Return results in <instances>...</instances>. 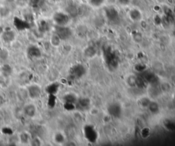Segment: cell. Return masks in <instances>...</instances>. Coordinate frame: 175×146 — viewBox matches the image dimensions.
I'll use <instances>...</instances> for the list:
<instances>
[{"instance_id": "6da1fadb", "label": "cell", "mask_w": 175, "mask_h": 146, "mask_svg": "<svg viewBox=\"0 0 175 146\" xmlns=\"http://www.w3.org/2000/svg\"><path fill=\"white\" fill-rule=\"evenodd\" d=\"M53 21L57 26H67L70 22V16L65 12H57L53 15Z\"/></svg>"}, {"instance_id": "7a4b0ae2", "label": "cell", "mask_w": 175, "mask_h": 146, "mask_svg": "<svg viewBox=\"0 0 175 146\" xmlns=\"http://www.w3.org/2000/svg\"><path fill=\"white\" fill-rule=\"evenodd\" d=\"M27 93L28 98L32 99V101L36 100L41 96L42 89L38 85L34 84L29 85L27 88Z\"/></svg>"}, {"instance_id": "3957f363", "label": "cell", "mask_w": 175, "mask_h": 146, "mask_svg": "<svg viewBox=\"0 0 175 146\" xmlns=\"http://www.w3.org/2000/svg\"><path fill=\"white\" fill-rule=\"evenodd\" d=\"M22 111L25 117L32 118L35 117L36 113H37V109H36V107L34 103L28 102V103H26L24 105V107H23Z\"/></svg>"}, {"instance_id": "277c9868", "label": "cell", "mask_w": 175, "mask_h": 146, "mask_svg": "<svg viewBox=\"0 0 175 146\" xmlns=\"http://www.w3.org/2000/svg\"><path fill=\"white\" fill-rule=\"evenodd\" d=\"M55 34L61 40H66L70 37L71 32L67 26H57L55 27Z\"/></svg>"}, {"instance_id": "5b68a950", "label": "cell", "mask_w": 175, "mask_h": 146, "mask_svg": "<svg viewBox=\"0 0 175 146\" xmlns=\"http://www.w3.org/2000/svg\"><path fill=\"white\" fill-rule=\"evenodd\" d=\"M2 37L3 41L5 42L11 43L13 42L15 40L16 38V34L14 31L12 30H7V31H4L2 33Z\"/></svg>"}, {"instance_id": "8992f818", "label": "cell", "mask_w": 175, "mask_h": 146, "mask_svg": "<svg viewBox=\"0 0 175 146\" xmlns=\"http://www.w3.org/2000/svg\"><path fill=\"white\" fill-rule=\"evenodd\" d=\"M107 18L110 21H115L118 17V12L117 10L114 8H108L105 11Z\"/></svg>"}, {"instance_id": "52a82bcc", "label": "cell", "mask_w": 175, "mask_h": 146, "mask_svg": "<svg viewBox=\"0 0 175 146\" xmlns=\"http://www.w3.org/2000/svg\"><path fill=\"white\" fill-rule=\"evenodd\" d=\"M129 17L133 21H139L142 19V13L139 10L135 8L132 9L129 12Z\"/></svg>"}, {"instance_id": "ba28073f", "label": "cell", "mask_w": 175, "mask_h": 146, "mask_svg": "<svg viewBox=\"0 0 175 146\" xmlns=\"http://www.w3.org/2000/svg\"><path fill=\"white\" fill-rule=\"evenodd\" d=\"M19 140H20V142L21 144H28L30 143L31 141V136L29 135V134L28 133V132H21V134L19 136Z\"/></svg>"}, {"instance_id": "9c48e42d", "label": "cell", "mask_w": 175, "mask_h": 146, "mask_svg": "<svg viewBox=\"0 0 175 146\" xmlns=\"http://www.w3.org/2000/svg\"><path fill=\"white\" fill-rule=\"evenodd\" d=\"M61 41V39L60 38V37L55 34H53L51 36L50 38V43L52 46H58L60 45V43Z\"/></svg>"}, {"instance_id": "30bf717a", "label": "cell", "mask_w": 175, "mask_h": 146, "mask_svg": "<svg viewBox=\"0 0 175 146\" xmlns=\"http://www.w3.org/2000/svg\"><path fill=\"white\" fill-rule=\"evenodd\" d=\"M44 0H30V4L32 6L36 8H38L43 4Z\"/></svg>"}, {"instance_id": "8fae6325", "label": "cell", "mask_w": 175, "mask_h": 146, "mask_svg": "<svg viewBox=\"0 0 175 146\" xmlns=\"http://www.w3.org/2000/svg\"><path fill=\"white\" fill-rule=\"evenodd\" d=\"M64 137L63 135H62L61 133H60V132H58V133H56L55 137H54V139L56 142L58 143V144H60V143H62L64 141Z\"/></svg>"}, {"instance_id": "7c38bea8", "label": "cell", "mask_w": 175, "mask_h": 146, "mask_svg": "<svg viewBox=\"0 0 175 146\" xmlns=\"http://www.w3.org/2000/svg\"><path fill=\"white\" fill-rule=\"evenodd\" d=\"M104 2V0H90V3L92 6H95V7H98L102 5Z\"/></svg>"}, {"instance_id": "4fadbf2b", "label": "cell", "mask_w": 175, "mask_h": 146, "mask_svg": "<svg viewBox=\"0 0 175 146\" xmlns=\"http://www.w3.org/2000/svg\"><path fill=\"white\" fill-rule=\"evenodd\" d=\"M29 144L33 145H40L41 144V141L39 137H34V138L32 137Z\"/></svg>"}, {"instance_id": "5bb4252c", "label": "cell", "mask_w": 175, "mask_h": 146, "mask_svg": "<svg viewBox=\"0 0 175 146\" xmlns=\"http://www.w3.org/2000/svg\"><path fill=\"white\" fill-rule=\"evenodd\" d=\"M131 0H118V2L123 6H127L130 4Z\"/></svg>"}, {"instance_id": "9a60e30c", "label": "cell", "mask_w": 175, "mask_h": 146, "mask_svg": "<svg viewBox=\"0 0 175 146\" xmlns=\"http://www.w3.org/2000/svg\"><path fill=\"white\" fill-rule=\"evenodd\" d=\"M5 1L6 2H8V3H10V4H11V3H13V2H15L16 0H5Z\"/></svg>"}, {"instance_id": "2e32d148", "label": "cell", "mask_w": 175, "mask_h": 146, "mask_svg": "<svg viewBox=\"0 0 175 146\" xmlns=\"http://www.w3.org/2000/svg\"><path fill=\"white\" fill-rule=\"evenodd\" d=\"M3 32H4V29H3V28L0 26V35H2Z\"/></svg>"}]
</instances>
